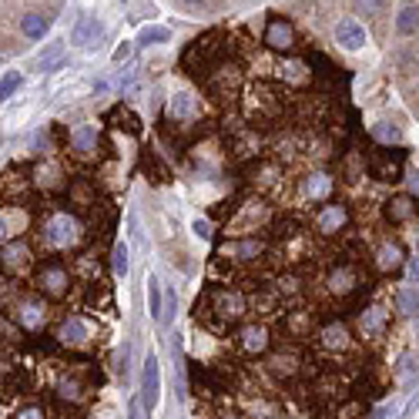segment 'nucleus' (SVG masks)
Listing matches in <instances>:
<instances>
[{
	"instance_id": "412c9836",
	"label": "nucleus",
	"mask_w": 419,
	"mask_h": 419,
	"mask_svg": "<svg viewBox=\"0 0 419 419\" xmlns=\"http://www.w3.org/2000/svg\"><path fill=\"white\" fill-rule=\"evenodd\" d=\"M396 30H399L403 37H409V34H416V30H419V7H416V4H409V7H403V11H399Z\"/></svg>"
},
{
	"instance_id": "9d476101",
	"label": "nucleus",
	"mask_w": 419,
	"mask_h": 419,
	"mask_svg": "<svg viewBox=\"0 0 419 419\" xmlns=\"http://www.w3.org/2000/svg\"><path fill=\"white\" fill-rule=\"evenodd\" d=\"M58 339H60V342H67V345H84V342L91 339L88 322H84L81 315H71V319H64V326H60V332H58Z\"/></svg>"
},
{
	"instance_id": "f257e3e1",
	"label": "nucleus",
	"mask_w": 419,
	"mask_h": 419,
	"mask_svg": "<svg viewBox=\"0 0 419 419\" xmlns=\"http://www.w3.org/2000/svg\"><path fill=\"white\" fill-rule=\"evenodd\" d=\"M81 239H84V228L67 211L51 215L44 222V228H41V241H44V248H51V252H67V248L81 245Z\"/></svg>"
},
{
	"instance_id": "a19ab883",
	"label": "nucleus",
	"mask_w": 419,
	"mask_h": 419,
	"mask_svg": "<svg viewBox=\"0 0 419 419\" xmlns=\"http://www.w3.org/2000/svg\"><path fill=\"white\" fill-rule=\"evenodd\" d=\"M416 332H419V319H416Z\"/></svg>"
},
{
	"instance_id": "6e6552de",
	"label": "nucleus",
	"mask_w": 419,
	"mask_h": 419,
	"mask_svg": "<svg viewBox=\"0 0 419 419\" xmlns=\"http://www.w3.org/2000/svg\"><path fill=\"white\" fill-rule=\"evenodd\" d=\"M319 342H322V349H329V352L349 349V329H345L342 322H326L319 329Z\"/></svg>"
},
{
	"instance_id": "2eb2a0df",
	"label": "nucleus",
	"mask_w": 419,
	"mask_h": 419,
	"mask_svg": "<svg viewBox=\"0 0 419 419\" xmlns=\"http://www.w3.org/2000/svg\"><path fill=\"white\" fill-rule=\"evenodd\" d=\"M195 111H198L195 98H188V94H175V98L168 101V114H171L175 121H188V118H195Z\"/></svg>"
},
{
	"instance_id": "6ab92c4d",
	"label": "nucleus",
	"mask_w": 419,
	"mask_h": 419,
	"mask_svg": "<svg viewBox=\"0 0 419 419\" xmlns=\"http://www.w3.org/2000/svg\"><path fill=\"white\" fill-rule=\"evenodd\" d=\"M165 41H171V30L161 27V24H145V27H141V34H138V44H141V47L165 44Z\"/></svg>"
},
{
	"instance_id": "f8f14e48",
	"label": "nucleus",
	"mask_w": 419,
	"mask_h": 419,
	"mask_svg": "<svg viewBox=\"0 0 419 419\" xmlns=\"http://www.w3.org/2000/svg\"><path fill=\"white\" fill-rule=\"evenodd\" d=\"M71 148L81 151V154H91V151H98V128L94 124H81L71 131Z\"/></svg>"
},
{
	"instance_id": "a211bd4d",
	"label": "nucleus",
	"mask_w": 419,
	"mask_h": 419,
	"mask_svg": "<svg viewBox=\"0 0 419 419\" xmlns=\"http://www.w3.org/2000/svg\"><path fill=\"white\" fill-rule=\"evenodd\" d=\"M64 64V41H51L47 51H41V58H37V67L41 71H54Z\"/></svg>"
},
{
	"instance_id": "4468645a",
	"label": "nucleus",
	"mask_w": 419,
	"mask_h": 419,
	"mask_svg": "<svg viewBox=\"0 0 419 419\" xmlns=\"http://www.w3.org/2000/svg\"><path fill=\"white\" fill-rule=\"evenodd\" d=\"M345 218H349V215H345L342 205H326V208L319 211V218H315V222H319L322 232H339V228L345 225Z\"/></svg>"
},
{
	"instance_id": "72a5a7b5",
	"label": "nucleus",
	"mask_w": 419,
	"mask_h": 419,
	"mask_svg": "<svg viewBox=\"0 0 419 419\" xmlns=\"http://www.w3.org/2000/svg\"><path fill=\"white\" fill-rule=\"evenodd\" d=\"M175 309H178V295H175V292H168V295H165V315H161V326H171V315H175Z\"/></svg>"
},
{
	"instance_id": "39448f33",
	"label": "nucleus",
	"mask_w": 419,
	"mask_h": 419,
	"mask_svg": "<svg viewBox=\"0 0 419 419\" xmlns=\"http://www.w3.org/2000/svg\"><path fill=\"white\" fill-rule=\"evenodd\" d=\"M265 44L275 47V51H288L295 44V34H292V24L282 20V17H272L269 27H265Z\"/></svg>"
},
{
	"instance_id": "cd10ccee",
	"label": "nucleus",
	"mask_w": 419,
	"mask_h": 419,
	"mask_svg": "<svg viewBox=\"0 0 419 419\" xmlns=\"http://www.w3.org/2000/svg\"><path fill=\"white\" fill-rule=\"evenodd\" d=\"M396 305H399V312L403 315H416L419 312V292H413V288H399Z\"/></svg>"
},
{
	"instance_id": "4c0bfd02",
	"label": "nucleus",
	"mask_w": 419,
	"mask_h": 419,
	"mask_svg": "<svg viewBox=\"0 0 419 419\" xmlns=\"http://www.w3.org/2000/svg\"><path fill=\"white\" fill-rule=\"evenodd\" d=\"M4 235H7V225H4V218H0V239H4Z\"/></svg>"
},
{
	"instance_id": "c85d7f7f",
	"label": "nucleus",
	"mask_w": 419,
	"mask_h": 419,
	"mask_svg": "<svg viewBox=\"0 0 419 419\" xmlns=\"http://www.w3.org/2000/svg\"><path fill=\"white\" fill-rule=\"evenodd\" d=\"M352 4V11L359 17H375L383 14V7H386V0H349Z\"/></svg>"
},
{
	"instance_id": "7c9ffc66",
	"label": "nucleus",
	"mask_w": 419,
	"mask_h": 419,
	"mask_svg": "<svg viewBox=\"0 0 419 419\" xmlns=\"http://www.w3.org/2000/svg\"><path fill=\"white\" fill-rule=\"evenodd\" d=\"M373 135L379 138V141H386V145H396V141H399V128H396V124H375L373 128Z\"/></svg>"
},
{
	"instance_id": "ea45409f",
	"label": "nucleus",
	"mask_w": 419,
	"mask_h": 419,
	"mask_svg": "<svg viewBox=\"0 0 419 419\" xmlns=\"http://www.w3.org/2000/svg\"><path fill=\"white\" fill-rule=\"evenodd\" d=\"M181 4H188V7H198V4H201V0H181Z\"/></svg>"
},
{
	"instance_id": "bb28decb",
	"label": "nucleus",
	"mask_w": 419,
	"mask_h": 419,
	"mask_svg": "<svg viewBox=\"0 0 419 419\" xmlns=\"http://www.w3.org/2000/svg\"><path fill=\"white\" fill-rule=\"evenodd\" d=\"M58 396H60V399H71V403H81L88 392H84V386H81L77 379H60V383H58Z\"/></svg>"
},
{
	"instance_id": "473e14b6",
	"label": "nucleus",
	"mask_w": 419,
	"mask_h": 419,
	"mask_svg": "<svg viewBox=\"0 0 419 419\" xmlns=\"http://www.w3.org/2000/svg\"><path fill=\"white\" fill-rule=\"evenodd\" d=\"M131 54H135V44H131V41H124V44H118V51L111 54V60L121 67V64H128V60H131Z\"/></svg>"
},
{
	"instance_id": "393cba45",
	"label": "nucleus",
	"mask_w": 419,
	"mask_h": 419,
	"mask_svg": "<svg viewBox=\"0 0 419 419\" xmlns=\"http://www.w3.org/2000/svg\"><path fill=\"white\" fill-rule=\"evenodd\" d=\"M27 262V248L24 245H7L4 252H0V265L4 269H17V265H24Z\"/></svg>"
},
{
	"instance_id": "f3484780",
	"label": "nucleus",
	"mask_w": 419,
	"mask_h": 419,
	"mask_svg": "<svg viewBox=\"0 0 419 419\" xmlns=\"http://www.w3.org/2000/svg\"><path fill=\"white\" fill-rule=\"evenodd\" d=\"M386 215H390V222H409V218L416 215V205H413V198L409 195H399V198H392L390 201Z\"/></svg>"
},
{
	"instance_id": "e433bc0d",
	"label": "nucleus",
	"mask_w": 419,
	"mask_h": 419,
	"mask_svg": "<svg viewBox=\"0 0 419 419\" xmlns=\"http://www.w3.org/2000/svg\"><path fill=\"white\" fill-rule=\"evenodd\" d=\"M409 275H413V279H416V275H419V258H416V262H413V265H409Z\"/></svg>"
},
{
	"instance_id": "1a4fd4ad",
	"label": "nucleus",
	"mask_w": 419,
	"mask_h": 419,
	"mask_svg": "<svg viewBox=\"0 0 419 419\" xmlns=\"http://www.w3.org/2000/svg\"><path fill=\"white\" fill-rule=\"evenodd\" d=\"M44 319H47V312L41 302H20V305H17V326H20V329L37 332L44 326Z\"/></svg>"
},
{
	"instance_id": "58836bf2",
	"label": "nucleus",
	"mask_w": 419,
	"mask_h": 419,
	"mask_svg": "<svg viewBox=\"0 0 419 419\" xmlns=\"http://www.w3.org/2000/svg\"><path fill=\"white\" fill-rule=\"evenodd\" d=\"M413 192H419V175H413Z\"/></svg>"
},
{
	"instance_id": "aec40b11",
	"label": "nucleus",
	"mask_w": 419,
	"mask_h": 419,
	"mask_svg": "<svg viewBox=\"0 0 419 419\" xmlns=\"http://www.w3.org/2000/svg\"><path fill=\"white\" fill-rule=\"evenodd\" d=\"M148 309H151V315L161 322V315H165V295H161L158 275H148Z\"/></svg>"
},
{
	"instance_id": "7ed1b4c3",
	"label": "nucleus",
	"mask_w": 419,
	"mask_h": 419,
	"mask_svg": "<svg viewBox=\"0 0 419 419\" xmlns=\"http://www.w3.org/2000/svg\"><path fill=\"white\" fill-rule=\"evenodd\" d=\"M335 41L345 51H362V47L369 44V34H366V27H362L359 20L345 17V20H339V27H335Z\"/></svg>"
},
{
	"instance_id": "20e7f679",
	"label": "nucleus",
	"mask_w": 419,
	"mask_h": 419,
	"mask_svg": "<svg viewBox=\"0 0 419 419\" xmlns=\"http://www.w3.org/2000/svg\"><path fill=\"white\" fill-rule=\"evenodd\" d=\"M239 345H241V352H248V356H262V352H269V329L265 326H245L239 335Z\"/></svg>"
},
{
	"instance_id": "0eeeda50",
	"label": "nucleus",
	"mask_w": 419,
	"mask_h": 419,
	"mask_svg": "<svg viewBox=\"0 0 419 419\" xmlns=\"http://www.w3.org/2000/svg\"><path fill=\"white\" fill-rule=\"evenodd\" d=\"M101 20L98 17H81L71 30V44H81V47H94L98 44V37H101Z\"/></svg>"
},
{
	"instance_id": "f704fd0d",
	"label": "nucleus",
	"mask_w": 419,
	"mask_h": 419,
	"mask_svg": "<svg viewBox=\"0 0 419 419\" xmlns=\"http://www.w3.org/2000/svg\"><path fill=\"white\" fill-rule=\"evenodd\" d=\"M14 419H47V416H44V409H41V406H24V409H17Z\"/></svg>"
},
{
	"instance_id": "79ce46f5",
	"label": "nucleus",
	"mask_w": 419,
	"mask_h": 419,
	"mask_svg": "<svg viewBox=\"0 0 419 419\" xmlns=\"http://www.w3.org/2000/svg\"><path fill=\"white\" fill-rule=\"evenodd\" d=\"M121 4H128V0H121Z\"/></svg>"
},
{
	"instance_id": "c9c22d12",
	"label": "nucleus",
	"mask_w": 419,
	"mask_h": 419,
	"mask_svg": "<svg viewBox=\"0 0 419 419\" xmlns=\"http://www.w3.org/2000/svg\"><path fill=\"white\" fill-rule=\"evenodd\" d=\"M192 228H195V235H198V239H208V232H211L208 222H201V218H198V222L192 225Z\"/></svg>"
},
{
	"instance_id": "b1692460",
	"label": "nucleus",
	"mask_w": 419,
	"mask_h": 419,
	"mask_svg": "<svg viewBox=\"0 0 419 419\" xmlns=\"http://www.w3.org/2000/svg\"><path fill=\"white\" fill-rule=\"evenodd\" d=\"M128 258H131L128 245H124V241H114V252H111V265H114V275H121V279H124V275H128V269H131V262H128Z\"/></svg>"
},
{
	"instance_id": "f03ea898",
	"label": "nucleus",
	"mask_w": 419,
	"mask_h": 419,
	"mask_svg": "<svg viewBox=\"0 0 419 419\" xmlns=\"http://www.w3.org/2000/svg\"><path fill=\"white\" fill-rule=\"evenodd\" d=\"M158 396H161V366H158V356L148 352L145 356V369H141V399H145L148 409H154Z\"/></svg>"
},
{
	"instance_id": "9b49d317",
	"label": "nucleus",
	"mask_w": 419,
	"mask_h": 419,
	"mask_svg": "<svg viewBox=\"0 0 419 419\" xmlns=\"http://www.w3.org/2000/svg\"><path fill=\"white\" fill-rule=\"evenodd\" d=\"M245 312V302L239 292H215V315L222 319H239Z\"/></svg>"
},
{
	"instance_id": "ddd939ff",
	"label": "nucleus",
	"mask_w": 419,
	"mask_h": 419,
	"mask_svg": "<svg viewBox=\"0 0 419 419\" xmlns=\"http://www.w3.org/2000/svg\"><path fill=\"white\" fill-rule=\"evenodd\" d=\"M375 265L383 272H396L399 265H403V248L396 245V241H386L379 252H375Z\"/></svg>"
},
{
	"instance_id": "a878e982",
	"label": "nucleus",
	"mask_w": 419,
	"mask_h": 419,
	"mask_svg": "<svg viewBox=\"0 0 419 419\" xmlns=\"http://www.w3.org/2000/svg\"><path fill=\"white\" fill-rule=\"evenodd\" d=\"M20 84H24V77L17 74V71H7V74H4V81H0V105H7L17 91H20Z\"/></svg>"
},
{
	"instance_id": "423d86ee",
	"label": "nucleus",
	"mask_w": 419,
	"mask_h": 419,
	"mask_svg": "<svg viewBox=\"0 0 419 419\" xmlns=\"http://www.w3.org/2000/svg\"><path fill=\"white\" fill-rule=\"evenodd\" d=\"M67 285H71V275H67L64 265H44V272H41V288H44L47 295L60 299V295L67 292Z\"/></svg>"
},
{
	"instance_id": "5701e85b",
	"label": "nucleus",
	"mask_w": 419,
	"mask_h": 419,
	"mask_svg": "<svg viewBox=\"0 0 419 419\" xmlns=\"http://www.w3.org/2000/svg\"><path fill=\"white\" fill-rule=\"evenodd\" d=\"M329 192H332V178L326 171H319V175H312V178L305 181V195L309 198H326Z\"/></svg>"
},
{
	"instance_id": "c756f323",
	"label": "nucleus",
	"mask_w": 419,
	"mask_h": 419,
	"mask_svg": "<svg viewBox=\"0 0 419 419\" xmlns=\"http://www.w3.org/2000/svg\"><path fill=\"white\" fill-rule=\"evenodd\" d=\"M329 285L335 288V292H349V288L356 285V272H352V269H339V272H332Z\"/></svg>"
},
{
	"instance_id": "dca6fc26",
	"label": "nucleus",
	"mask_w": 419,
	"mask_h": 419,
	"mask_svg": "<svg viewBox=\"0 0 419 419\" xmlns=\"http://www.w3.org/2000/svg\"><path fill=\"white\" fill-rule=\"evenodd\" d=\"M20 30H24V37H34V41H41L47 30H51V17H44V14H27V17H20Z\"/></svg>"
},
{
	"instance_id": "2f4dec72",
	"label": "nucleus",
	"mask_w": 419,
	"mask_h": 419,
	"mask_svg": "<svg viewBox=\"0 0 419 419\" xmlns=\"http://www.w3.org/2000/svg\"><path fill=\"white\" fill-rule=\"evenodd\" d=\"M128 419H151L148 416V406L141 396H131V403H128Z\"/></svg>"
},
{
	"instance_id": "4be33fe9",
	"label": "nucleus",
	"mask_w": 419,
	"mask_h": 419,
	"mask_svg": "<svg viewBox=\"0 0 419 419\" xmlns=\"http://www.w3.org/2000/svg\"><path fill=\"white\" fill-rule=\"evenodd\" d=\"M362 332L366 335H379V332L386 329V312L383 309H369V312H362Z\"/></svg>"
}]
</instances>
